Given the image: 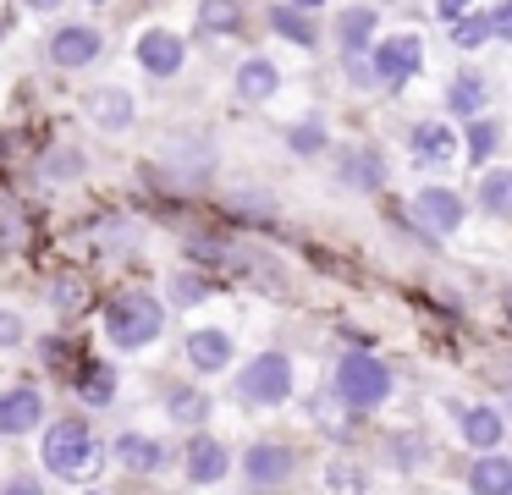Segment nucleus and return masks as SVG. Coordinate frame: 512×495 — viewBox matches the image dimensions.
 <instances>
[{"label": "nucleus", "mask_w": 512, "mask_h": 495, "mask_svg": "<svg viewBox=\"0 0 512 495\" xmlns=\"http://www.w3.org/2000/svg\"><path fill=\"white\" fill-rule=\"evenodd\" d=\"M160 330H166V303H160L155 292H122V297H111V308H105V336H111L116 352L149 347Z\"/></svg>", "instance_id": "1"}, {"label": "nucleus", "mask_w": 512, "mask_h": 495, "mask_svg": "<svg viewBox=\"0 0 512 495\" xmlns=\"http://www.w3.org/2000/svg\"><path fill=\"white\" fill-rule=\"evenodd\" d=\"M331 391L353 413H375L380 402H391V369L380 358H369V352H347L331 374Z\"/></svg>", "instance_id": "2"}, {"label": "nucleus", "mask_w": 512, "mask_h": 495, "mask_svg": "<svg viewBox=\"0 0 512 495\" xmlns=\"http://www.w3.org/2000/svg\"><path fill=\"white\" fill-rule=\"evenodd\" d=\"M45 468L56 479H83L94 468V429L83 418H61L45 429Z\"/></svg>", "instance_id": "3"}, {"label": "nucleus", "mask_w": 512, "mask_h": 495, "mask_svg": "<svg viewBox=\"0 0 512 495\" xmlns=\"http://www.w3.org/2000/svg\"><path fill=\"white\" fill-rule=\"evenodd\" d=\"M237 396L254 407H281L292 396V358L287 352H259L237 374Z\"/></svg>", "instance_id": "4"}, {"label": "nucleus", "mask_w": 512, "mask_h": 495, "mask_svg": "<svg viewBox=\"0 0 512 495\" xmlns=\"http://www.w3.org/2000/svg\"><path fill=\"white\" fill-rule=\"evenodd\" d=\"M369 61H375V77L386 88H402L424 72V39L419 33H386V39L369 44Z\"/></svg>", "instance_id": "5"}, {"label": "nucleus", "mask_w": 512, "mask_h": 495, "mask_svg": "<svg viewBox=\"0 0 512 495\" xmlns=\"http://www.w3.org/2000/svg\"><path fill=\"white\" fill-rule=\"evenodd\" d=\"M292 473H298V451L281 446V440H254V446L243 451V484L248 490H281V484H292Z\"/></svg>", "instance_id": "6"}, {"label": "nucleus", "mask_w": 512, "mask_h": 495, "mask_svg": "<svg viewBox=\"0 0 512 495\" xmlns=\"http://www.w3.org/2000/svg\"><path fill=\"white\" fill-rule=\"evenodd\" d=\"M413 220H419L424 237H452L468 220V204L452 187H419V193H413Z\"/></svg>", "instance_id": "7"}, {"label": "nucleus", "mask_w": 512, "mask_h": 495, "mask_svg": "<svg viewBox=\"0 0 512 495\" xmlns=\"http://www.w3.org/2000/svg\"><path fill=\"white\" fill-rule=\"evenodd\" d=\"M105 39L94 22H61L56 33H50V61L61 66V72H83L89 61H100Z\"/></svg>", "instance_id": "8"}, {"label": "nucleus", "mask_w": 512, "mask_h": 495, "mask_svg": "<svg viewBox=\"0 0 512 495\" xmlns=\"http://www.w3.org/2000/svg\"><path fill=\"white\" fill-rule=\"evenodd\" d=\"M336 176H342V187H358V193H380L386 187V154L369 149V143H353V149L336 154Z\"/></svg>", "instance_id": "9"}, {"label": "nucleus", "mask_w": 512, "mask_h": 495, "mask_svg": "<svg viewBox=\"0 0 512 495\" xmlns=\"http://www.w3.org/2000/svg\"><path fill=\"white\" fill-rule=\"evenodd\" d=\"M83 116H89L100 132H133L138 105H133V94H127V88H94V94L83 99Z\"/></svg>", "instance_id": "10"}, {"label": "nucleus", "mask_w": 512, "mask_h": 495, "mask_svg": "<svg viewBox=\"0 0 512 495\" xmlns=\"http://www.w3.org/2000/svg\"><path fill=\"white\" fill-rule=\"evenodd\" d=\"M182 61H188V44L171 28H149L144 39H138V66H144L149 77H177Z\"/></svg>", "instance_id": "11"}, {"label": "nucleus", "mask_w": 512, "mask_h": 495, "mask_svg": "<svg viewBox=\"0 0 512 495\" xmlns=\"http://www.w3.org/2000/svg\"><path fill=\"white\" fill-rule=\"evenodd\" d=\"M166 462H171V446H166V440H149V435H138V429L116 435V468L149 479V473H160Z\"/></svg>", "instance_id": "12"}, {"label": "nucleus", "mask_w": 512, "mask_h": 495, "mask_svg": "<svg viewBox=\"0 0 512 495\" xmlns=\"http://www.w3.org/2000/svg\"><path fill=\"white\" fill-rule=\"evenodd\" d=\"M160 160H166L182 182H204V176L215 171V143H204V138H171V143H160Z\"/></svg>", "instance_id": "13"}, {"label": "nucleus", "mask_w": 512, "mask_h": 495, "mask_svg": "<svg viewBox=\"0 0 512 495\" xmlns=\"http://www.w3.org/2000/svg\"><path fill=\"white\" fill-rule=\"evenodd\" d=\"M408 149H413V165H452L457 160V132L446 121H419L408 132Z\"/></svg>", "instance_id": "14"}, {"label": "nucleus", "mask_w": 512, "mask_h": 495, "mask_svg": "<svg viewBox=\"0 0 512 495\" xmlns=\"http://www.w3.org/2000/svg\"><path fill=\"white\" fill-rule=\"evenodd\" d=\"M39 418H45V396H39V385H17V391L0 396V435H28Z\"/></svg>", "instance_id": "15"}, {"label": "nucleus", "mask_w": 512, "mask_h": 495, "mask_svg": "<svg viewBox=\"0 0 512 495\" xmlns=\"http://www.w3.org/2000/svg\"><path fill=\"white\" fill-rule=\"evenodd\" d=\"M375 33H380L375 6H342L336 11V44H342V55H364L369 44H375Z\"/></svg>", "instance_id": "16"}, {"label": "nucleus", "mask_w": 512, "mask_h": 495, "mask_svg": "<svg viewBox=\"0 0 512 495\" xmlns=\"http://www.w3.org/2000/svg\"><path fill=\"white\" fill-rule=\"evenodd\" d=\"M188 363L199 374H221L226 363H232V336H226V330H215V325L188 330Z\"/></svg>", "instance_id": "17"}, {"label": "nucleus", "mask_w": 512, "mask_h": 495, "mask_svg": "<svg viewBox=\"0 0 512 495\" xmlns=\"http://www.w3.org/2000/svg\"><path fill=\"white\" fill-rule=\"evenodd\" d=\"M188 484H221L226 479V446L210 435H193L188 440Z\"/></svg>", "instance_id": "18"}, {"label": "nucleus", "mask_w": 512, "mask_h": 495, "mask_svg": "<svg viewBox=\"0 0 512 495\" xmlns=\"http://www.w3.org/2000/svg\"><path fill=\"white\" fill-rule=\"evenodd\" d=\"M457 429H463V440L474 451H496L501 435H507V418H501L490 402H479V407H463V424H457Z\"/></svg>", "instance_id": "19"}, {"label": "nucleus", "mask_w": 512, "mask_h": 495, "mask_svg": "<svg viewBox=\"0 0 512 495\" xmlns=\"http://www.w3.org/2000/svg\"><path fill=\"white\" fill-rule=\"evenodd\" d=\"M281 88V72L276 61H265V55H248L243 66H237V99H248V105H259V99H270Z\"/></svg>", "instance_id": "20"}, {"label": "nucleus", "mask_w": 512, "mask_h": 495, "mask_svg": "<svg viewBox=\"0 0 512 495\" xmlns=\"http://www.w3.org/2000/svg\"><path fill=\"white\" fill-rule=\"evenodd\" d=\"M270 28L281 33V39H292V44H303V50H314L320 44V22L309 17V6H270Z\"/></svg>", "instance_id": "21"}, {"label": "nucleus", "mask_w": 512, "mask_h": 495, "mask_svg": "<svg viewBox=\"0 0 512 495\" xmlns=\"http://www.w3.org/2000/svg\"><path fill=\"white\" fill-rule=\"evenodd\" d=\"M468 490L474 495H512V462L496 457V451H485V457L468 468Z\"/></svg>", "instance_id": "22"}, {"label": "nucleus", "mask_w": 512, "mask_h": 495, "mask_svg": "<svg viewBox=\"0 0 512 495\" xmlns=\"http://www.w3.org/2000/svg\"><path fill=\"white\" fill-rule=\"evenodd\" d=\"M72 385H78V396H83V402H89V407H105V402H116V369H111V363H78V380H72Z\"/></svg>", "instance_id": "23"}, {"label": "nucleus", "mask_w": 512, "mask_h": 495, "mask_svg": "<svg viewBox=\"0 0 512 495\" xmlns=\"http://www.w3.org/2000/svg\"><path fill=\"white\" fill-rule=\"evenodd\" d=\"M166 413H171V424L199 429L204 418H210V396H204L199 385H171V391H166Z\"/></svg>", "instance_id": "24"}, {"label": "nucleus", "mask_w": 512, "mask_h": 495, "mask_svg": "<svg viewBox=\"0 0 512 495\" xmlns=\"http://www.w3.org/2000/svg\"><path fill=\"white\" fill-rule=\"evenodd\" d=\"M485 99H490V88H485V77H474V72H463L452 88H446V110L452 116H485Z\"/></svg>", "instance_id": "25"}, {"label": "nucleus", "mask_w": 512, "mask_h": 495, "mask_svg": "<svg viewBox=\"0 0 512 495\" xmlns=\"http://www.w3.org/2000/svg\"><path fill=\"white\" fill-rule=\"evenodd\" d=\"M39 176H45V182H78L83 176V149L78 143H56V149H45Z\"/></svg>", "instance_id": "26"}, {"label": "nucleus", "mask_w": 512, "mask_h": 495, "mask_svg": "<svg viewBox=\"0 0 512 495\" xmlns=\"http://www.w3.org/2000/svg\"><path fill=\"white\" fill-rule=\"evenodd\" d=\"M325 143H331V132H325L320 116H303L298 127H287V149L298 154V160H320Z\"/></svg>", "instance_id": "27"}, {"label": "nucleus", "mask_w": 512, "mask_h": 495, "mask_svg": "<svg viewBox=\"0 0 512 495\" xmlns=\"http://www.w3.org/2000/svg\"><path fill=\"white\" fill-rule=\"evenodd\" d=\"M199 28L204 33H237L243 28V0H199Z\"/></svg>", "instance_id": "28"}, {"label": "nucleus", "mask_w": 512, "mask_h": 495, "mask_svg": "<svg viewBox=\"0 0 512 495\" xmlns=\"http://www.w3.org/2000/svg\"><path fill=\"white\" fill-rule=\"evenodd\" d=\"M479 209H485V215H512V171H485V182H479Z\"/></svg>", "instance_id": "29"}, {"label": "nucleus", "mask_w": 512, "mask_h": 495, "mask_svg": "<svg viewBox=\"0 0 512 495\" xmlns=\"http://www.w3.org/2000/svg\"><path fill=\"white\" fill-rule=\"evenodd\" d=\"M496 143H501V127L490 116H468V160H490L496 154Z\"/></svg>", "instance_id": "30"}, {"label": "nucleus", "mask_w": 512, "mask_h": 495, "mask_svg": "<svg viewBox=\"0 0 512 495\" xmlns=\"http://www.w3.org/2000/svg\"><path fill=\"white\" fill-rule=\"evenodd\" d=\"M226 209H232L237 220H254V226L276 220V198H270V193H232V198H226Z\"/></svg>", "instance_id": "31"}, {"label": "nucleus", "mask_w": 512, "mask_h": 495, "mask_svg": "<svg viewBox=\"0 0 512 495\" xmlns=\"http://www.w3.org/2000/svg\"><path fill=\"white\" fill-rule=\"evenodd\" d=\"M485 39H496L490 17H474V11H468V17H457V22H452V44H457V50H479Z\"/></svg>", "instance_id": "32"}, {"label": "nucleus", "mask_w": 512, "mask_h": 495, "mask_svg": "<svg viewBox=\"0 0 512 495\" xmlns=\"http://www.w3.org/2000/svg\"><path fill=\"white\" fill-rule=\"evenodd\" d=\"M391 451H397V468L413 473V468H424V457H430V440H424V435H402Z\"/></svg>", "instance_id": "33"}, {"label": "nucleus", "mask_w": 512, "mask_h": 495, "mask_svg": "<svg viewBox=\"0 0 512 495\" xmlns=\"http://www.w3.org/2000/svg\"><path fill=\"white\" fill-rule=\"evenodd\" d=\"M171 297H177V303H199V297H210V281L182 270V275H171Z\"/></svg>", "instance_id": "34"}, {"label": "nucleus", "mask_w": 512, "mask_h": 495, "mask_svg": "<svg viewBox=\"0 0 512 495\" xmlns=\"http://www.w3.org/2000/svg\"><path fill=\"white\" fill-rule=\"evenodd\" d=\"M347 83H353V88H380L375 61H364V55H347Z\"/></svg>", "instance_id": "35"}, {"label": "nucleus", "mask_w": 512, "mask_h": 495, "mask_svg": "<svg viewBox=\"0 0 512 495\" xmlns=\"http://www.w3.org/2000/svg\"><path fill=\"white\" fill-rule=\"evenodd\" d=\"M56 308H78L83 303V286L78 281H56V297H50Z\"/></svg>", "instance_id": "36"}, {"label": "nucleus", "mask_w": 512, "mask_h": 495, "mask_svg": "<svg viewBox=\"0 0 512 495\" xmlns=\"http://www.w3.org/2000/svg\"><path fill=\"white\" fill-rule=\"evenodd\" d=\"M490 28H496V39H512V0H501V6L490 11Z\"/></svg>", "instance_id": "37"}, {"label": "nucleus", "mask_w": 512, "mask_h": 495, "mask_svg": "<svg viewBox=\"0 0 512 495\" xmlns=\"http://www.w3.org/2000/svg\"><path fill=\"white\" fill-rule=\"evenodd\" d=\"M23 341V319L17 314H0V347H17Z\"/></svg>", "instance_id": "38"}, {"label": "nucleus", "mask_w": 512, "mask_h": 495, "mask_svg": "<svg viewBox=\"0 0 512 495\" xmlns=\"http://www.w3.org/2000/svg\"><path fill=\"white\" fill-rule=\"evenodd\" d=\"M325 484H331V490H358V484H364V479H358V473H325Z\"/></svg>", "instance_id": "39"}, {"label": "nucleus", "mask_w": 512, "mask_h": 495, "mask_svg": "<svg viewBox=\"0 0 512 495\" xmlns=\"http://www.w3.org/2000/svg\"><path fill=\"white\" fill-rule=\"evenodd\" d=\"M463 11H468V0H441V17H452V22H457Z\"/></svg>", "instance_id": "40"}, {"label": "nucleus", "mask_w": 512, "mask_h": 495, "mask_svg": "<svg viewBox=\"0 0 512 495\" xmlns=\"http://www.w3.org/2000/svg\"><path fill=\"white\" fill-rule=\"evenodd\" d=\"M23 6H28V11H56L61 0H23Z\"/></svg>", "instance_id": "41"}, {"label": "nucleus", "mask_w": 512, "mask_h": 495, "mask_svg": "<svg viewBox=\"0 0 512 495\" xmlns=\"http://www.w3.org/2000/svg\"><path fill=\"white\" fill-rule=\"evenodd\" d=\"M292 6H325V0H292Z\"/></svg>", "instance_id": "42"}, {"label": "nucleus", "mask_w": 512, "mask_h": 495, "mask_svg": "<svg viewBox=\"0 0 512 495\" xmlns=\"http://www.w3.org/2000/svg\"><path fill=\"white\" fill-rule=\"evenodd\" d=\"M507 314H512V286H507Z\"/></svg>", "instance_id": "43"}, {"label": "nucleus", "mask_w": 512, "mask_h": 495, "mask_svg": "<svg viewBox=\"0 0 512 495\" xmlns=\"http://www.w3.org/2000/svg\"><path fill=\"white\" fill-rule=\"evenodd\" d=\"M89 6H105V0H89Z\"/></svg>", "instance_id": "44"}]
</instances>
